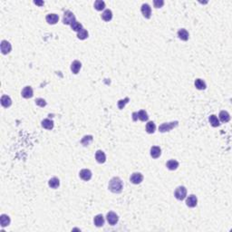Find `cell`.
I'll list each match as a JSON object with an SVG mask.
<instances>
[{"label":"cell","mask_w":232,"mask_h":232,"mask_svg":"<svg viewBox=\"0 0 232 232\" xmlns=\"http://www.w3.org/2000/svg\"><path fill=\"white\" fill-rule=\"evenodd\" d=\"M174 196L177 200H183L187 196V189L184 186H179L174 191Z\"/></svg>","instance_id":"cell-4"},{"label":"cell","mask_w":232,"mask_h":232,"mask_svg":"<svg viewBox=\"0 0 232 232\" xmlns=\"http://www.w3.org/2000/svg\"><path fill=\"white\" fill-rule=\"evenodd\" d=\"M153 5H154V8H161L164 5V1H163V0H154Z\"/></svg>","instance_id":"cell-34"},{"label":"cell","mask_w":232,"mask_h":232,"mask_svg":"<svg viewBox=\"0 0 232 232\" xmlns=\"http://www.w3.org/2000/svg\"><path fill=\"white\" fill-rule=\"evenodd\" d=\"M129 101H130L129 97H126V98H124V99L119 100V101H118V103H117V104H118V108H119L120 110H122V109L125 107V105L129 103Z\"/></svg>","instance_id":"cell-33"},{"label":"cell","mask_w":232,"mask_h":232,"mask_svg":"<svg viewBox=\"0 0 232 232\" xmlns=\"http://www.w3.org/2000/svg\"><path fill=\"white\" fill-rule=\"evenodd\" d=\"M138 119L140 121H141V122L148 121V119H149L148 113L144 110H141L139 112H134L132 113V120H133V122H136Z\"/></svg>","instance_id":"cell-3"},{"label":"cell","mask_w":232,"mask_h":232,"mask_svg":"<svg viewBox=\"0 0 232 232\" xmlns=\"http://www.w3.org/2000/svg\"><path fill=\"white\" fill-rule=\"evenodd\" d=\"M102 18L105 21V22H109L112 20L113 18V12L110 9H106L104 11V13L102 14Z\"/></svg>","instance_id":"cell-23"},{"label":"cell","mask_w":232,"mask_h":232,"mask_svg":"<svg viewBox=\"0 0 232 232\" xmlns=\"http://www.w3.org/2000/svg\"><path fill=\"white\" fill-rule=\"evenodd\" d=\"M93 140H94L93 135H85V136L83 137V139H82V141H81V143H82L84 146H88V145H90V143L93 141Z\"/></svg>","instance_id":"cell-28"},{"label":"cell","mask_w":232,"mask_h":232,"mask_svg":"<svg viewBox=\"0 0 232 232\" xmlns=\"http://www.w3.org/2000/svg\"><path fill=\"white\" fill-rule=\"evenodd\" d=\"M10 218L9 216L6 215V214H2L1 216H0V224H1V226L3 227L8 226L10 224Z\"/></svg>","instance_id":"cell-20"},{"label":"cell","mask_w":232,"mask_h":232,"mask_svg":"<svg viewBox=\"0 0 232 232\" xmlns=\"http://www.w3.org/2000/svg\"><path fill=\"white\" fill-rule=\"evenodd\" d=\"M35 4H36V5H43L44 2H37V1H35Z\"/></svg>","instance_id":"cell-36"},{"label":"cell","mask_w":232,"mask_h":232,"mask_svg":"<svg viewBox=\"0 0 232 232\" xmlns=\"http://www.w3.org/2000/svg\"><path fill=\"white\" fill-rule=\"evenodd\" d=\"M0 49H1V52L3 54H8L11 52L12 50V45L11 44L7 41V40H3L1 42V45H0Z\"/></svg>","instance_id":"cell-7"},{"label":"cell","mask_w":232,"mask_h":232,"mask_svg":"<svg viewBox=\"0 0 232 232\" xmlns=\"http://www.w3.org/2000/svg\"><path fill=\"white\" fill-rule=\"evenodd\" d=\"M218 116H219V120L222 122H227L230 120V115H229V113L227 111H221L219 113Z\"/></svg>","instance_id":"cell-24"},{"label":"cell","mask_w":232,"mask_h":232,"mask_svg":"<svg viewBox=\"0 0 232 232\" xmlns=\"http://www.w3.org/2000/svg\"><path fill=\"white\" fill-rule=\"evenodd\" d=\"M81 68H82V63H81V62L78 61V60H74V61L72 63V64H71V71H72L73 73H74V74L78 73Z\"/></svg>","instance_id":"cell-14"},{"label":"cell","mask_w":232,"mask_h":232,"mask_svg":"<svg viewBox=\"0 0 232 232\" xmlns=\"http://www.w3.org/2000/svg\"><path fill=\"white\" fill-rule=\"evenodd\" d=\"M42 127L46 130H52L54 128V122L50 119H45L42 121Z\"/></svg>","instance_id":"cell-22"},{"label":"cell","mask_w":232,"mask_h":232,"mask_svg":"<svg viewBox=\"0 0 232 232\" xmlns=\"http://www.w3.org/2000/svg\"><path fill=\"white\" fill-rule=\"evenodd\" d=\"M178 36H179V38H180L181 40H182V41H187V40L189 39L190 35H189V32H188L186 29L181 28V29H180V30L178 31Z\"/></svg>","instance_id":"cell-19"},{"label":"cell","mask_w":232,"mask_h":232,"mask_svg":"<svg viewBox=\"0 0 232 232\" xmlns=\"http://www.w3.org/2000/svg\"><path fill=\"white\" fill-rule=\"evenodd\" d=\"M36 105H38V106H40V107H45V106L46 105V102H45V100L43 99V98H37V99L36 100Z\"/></svg>","instance_id":"cell-35"},{"label":"cell","mask_w":232,"mask_h":232,"mask_svg":"<svg viewBox=\"0 0 232 232\" xmlns=\"http://www.w3.org/2000/svg\"><path fill=\"white\" fill-rule=\"evenodd\" d=\"M1 104H2V106L5 107V108L10 107L11 104H12V100H11V98H10L8 95H6V94L2 95V97H1Z\"/></svg>","instance_id":"cell-17"},{"label":"cell","mask_w":232,"mask_h":232,"mask_svg":"<svg viewBox=\"0 0 232 232\" xmlns=\"http://www.w3.org/2000/svg\"><path fill=\"white\" fill-rule=\"evenodd\" d=\"M79 176H80V178H81L83 181H90V180L92 179L93 174H92V172H91L90 170H88V169H84V170H82V171L80 172Z\"/></svg>","instance_id":"cell-10"},{"label":"cell","mask_w":232,"mask_h":232,"mask_svg":"<svg viewBox=\"0 0 232 232\" xmlns=\"http://www.w3.org/2000/svg\"><path fill=\"white\" fill-rule=\"evenodd\" d=\"M45 20L49 25H55L59 20V17L56 14H48L45 17Z\"/></svg>","instance_id":"cell-15"},{"label":"cell","mask_w":232,"mask_h":232,"mask_svg":"<svg viewBox=\"0 0 232 232\" xmlns=\"http://www.w3.org/2000/svg\"><path fill=\"white\" fill-rule=\"evenodd\" d=\"M75 21V16L73 15V12H71L70 10H67L64 12L63 14V23L64 25H70Z\"/></svg>","instance_id":"cell-5"},{"label":"cell","mask_w":232,"mask_h":232,"mask_svg":"<svg viewBox=\"0 0 232 232\" xmlns=\"http://www.w3.org/2000/svg\"><path fill=\"white\" fill-rule=\"evenodd\" d=\"M108 189L113 193H120L123 189V183L119 177H113L109 181Z\"/></svg>","instance_id":"cell-1"},{"label":"cell","mask_w":232,"mask_h":232,"mask_svg":"<svg viewBox=\"0 0 232 232\" xmlns=\"http://www.w3.org/2000/svg\"><path fill=\"white\" fill-rule=\"evenodd\" d=\"M71 27H72V29H73V31H75V32H79L81 29L84 28V27H83V25H82L81 23H79V22H77L76 20L71 24Z\"/></svg>","instance_id":"cell-32"},{"label":"cell","mask_w":232,"mask_h":232,"mask_svg":"<svg viewBox=\"0 0 232 232\" xmlns=\"http://www.w3.org/2000/svg\"><path fill=\"white\" fill-rule=\"evenodd\" d=\"M178 125H179L178 121L172 122H164L159 126V131L161 132H167V131H170L171 130H172L173 128H176Z\"/></svg>","instance_id":"cell-2"},{"label":"cell","mask_w":232,"mask_h":232,"mask_svg":"<svg viewBox=\"0 0 232 232\" xmlns=\"http://www.w3.org/2000/svg\"><path fill=\"white\" fill-rule=\"evenodd\" d=\"M21 95H22L24 98H26V99L32 98L33 95H34V91H33L32 87H31V86H26V87L22 90Z\"/></svg>","instance_id":"cell-12"},{"label":"cell","mask_w":232,"mask_h":232,"mask_svg":"<svg viewBox=\"0 0 232 232\" xmlns=\"http://www.w3.org/2000/svg\"><path fill=\"white\" fill-rule=\"evenodd\" d=\"M156 130V125L153 122H148V123L146 124V131L148 133H153Z\"/></svg>","instance_id":"cell-29"},{"label":"cell","mask_w":232,"mask_h":232,"mask_svg":"<svg viewBox=\"0 0 232 232\" xmlns=\"http://www.w3.org/2000/svg\"><path fill=\"white\" fill-rule=\"evenodd\" d=\"M130 181L133 184H140L143 181V176L140 172H134L131 175Z\"/></svg>","instance_id":"cell-9"},{"label":"cell","mask_w":232,"mask_h":232,"mask_svg":"<svg viewBox=\"0 0 232 232\" xmlns=\"http://www.w3.org/2000/svg\"><path fill=\"white\" fill-rule=\"evenodd\" d=\"M105 8V3L103 1V0H96L94 2V8L97 11H102L104 10Z\"/></svg>","instance_id":"cell-30"},{"label":"cell","mask_w":232,"mask_h":232,"mask_svg":"<svg viewBox=\"0 0 232 232\" xmlns=\"http://www.w3.org/2000/svg\"><path fill=\"white\" fill-rule=\"evenodd\" d=\"M166 167L170 170V171H175L178 169L179 167V162L176 160H170L167 162L166 163Z\"/></svg>","instance_id":"cell-21"},{"label":"cell","mask_w":232,"mask_h":232,"mask_svg":"<svg viewBox=\"0 0 232 232\" xmlns=\"http://www.w3.org/2000/svg\"><path fill=\"white\" fill-rule=\"evenodd\" d=\"M162 154V149L159 146H152L150 148V156L153 159H157L161 156Z\"/></svg>","instance_id":"cell-13"},{"label":"cell","mask_w":232,"mask_h":232,"mask_svg":"<svg viewBox=\"0 0 232 232\" xmlns=\"http://www.w3.org/2000/svg\"><path fill=\"white\" fill-rule=\"evenodd\" d=\"M106 218H107V221L110 225L113 226L115 225L118 221H119V217L118 215L113 212V211H109L106 215Z\"/></svg>","instance_id":"cell-6"},{"label":"cell","mask_w":232,"mask_h":232,"mask_svg":"<svg viewBox=\"0 0 232 232\" xmlns=\"http://www.w3.org/2000/svg\"><path fill=\"white\" fill-rule=\"evenodd\" d=\"M95 159L97 161V162L99 163H104L105 161H106V155L105 153L101 150H98L96 152H95Z\"/></svg>","instance_id":"cell-16"},{"label":"cell","mask_w":232,"mask_h":232,"mask_svg":"<svg viewBox=\"0 0 232 232\" xmlns=\"http://www.w3.org/2000/svg\"><path fill=\"white\" fill-rule=\"evenodd\" d=\"M209 121L210 125L213 126V127H218V126L220 125L219 121H218V117H217L215 114H211V115L209 116Z\"/></svg>","instance_id":"cell-27"},{"label":"cell","mask_w":232,"mask_h":232,"mask_svg":"<svg viewBox=\"0 0 232 232\" xmlns=\"http://www.w3.org/2000/svg\"><path fill=\"white\" fill-rule=\"evenodd\" d=\"M198 204V199L195 195H190L187 200H186V205L189 207V208H194L196 207Z\"/></svg>","instance_id":"cell-11"},{"label":"cell","mask_w":232,"mask_h":232,"mask_svg":"<svg viewBox=\"0 0 232 232\" xmlns=\"http://www.w3.org/2000/svg\"><path fill=\"white\" fill-rule=\"evenodd\" d=\"M94 223L96 227H103L104 224V218L102 214H98L94 217Z\"/></svg>","instance_id":"cell-18"},{"label":"cell","mask_w":232,"mask_h":232,"mask_svg":"<svg viewBox=\"0 0 232 232\" xmlns=\"http://www.w3.org/2000/svg\"><path fill=\"white\" fill-rule=\"evenodd\" d=\"M141 11V14L143 15V17L145 18L149 19L150 17V16H151V8H150V6L149 4H147V3L142 4Z\"/></svg>","instance_id":"cell-8"},{"label":"cell","mask_w":232,"mask_h":232,"mask_svg":"<svg viewBox=\"0 0 232 232\" xmlns=\"http://www.w3.org/2000/svg\"><path fill=\"white\" fill-rule=\"evenodd\" d=\"M194 85H195V87L198 90H205L206 87H207L206 83L203 80H201V79H196Z\"/></svg>","instance_id":"cell-26"},{"label":"cell","mask_w":232,"mask_h":232,"mask_svg":"<svg viewBox=\"0 0 232 232\" xmlns=\"http://www.w3.org/2000/svg\"><path fill=\"white\" fill-rule=\"evenodd\" d=\"M48 185H49V187L52 188V189H56V188H58L59 185H60V181H59L58 178L54 177V178H52V179L49 180Z\"/></svg>","instance_id":"cell-25"},{"label":"cell","mask_w":232,"mask_h":232,"mask_svg":"<svg viewBox=\"0 0 232 232\" xmlns=\"http://www.w3.org/2000/svg\"><path fill=\"white\" fill-rule=\"evenodd\" d=\"M88 36H89V34H88L87 30H85V28L81 29L79 32H77V37H78L79 39H81V40L86 39L88 37Z\"/></svg>","instance_id":"cell-31"}]
</instances>
